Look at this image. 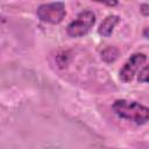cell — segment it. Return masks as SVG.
I'll list each match as a JSON object with an SVG mask.
<instances>
[{"label":"cell","mask_w":149,"mask_h":149,"mask_svg":"<svg viewBox=\"0 0 149 149\" xmlns=\"http://www.w3.org/2000/svg\"><path fill=\"white\" fill-rule=\"evenodd\" d=\"M36 14L41 21L51 24H57L63 21L66 12L63 2H51L38 6Z\"/></svg>","instance_id":"obj_2"},{"label":"cell","mask_w":149,"mask_h":149,"mask_svg":"<svg viewBox=\"0 0 149 149\" xmlns=\"http://www.w3.org/2000/svg\"><path fill=\"white\" fill-rule=\"evenodd\" d=\"M143 35H144V37H146V38H148V28H147V27L144 28V31H143Z\"/></svg>","instance_id":"obj_10"},{"label":"cell","mask_w":149,"mask_h":149,"mask_svg":"<svg viewBox=\"0 0 149 149\" xmlns=\"http://www.w3.org/2000/svg\"><path fill=\"white\" fill-rule=\"evenodd\" d=\"M140 12L142 13V15L148 16L149 15V6L147 3H142L141 7H140Z\"/></svg>","instance_id":"obj_9"},{"label":"cell","mask_w":149,"mask_h":149,"mask_svg":"<svg viewBox=\"0 0 149 149\" xmlns=\"http://www.w3.org/2000/svg\"><path fill=\"white\" fill-rule=\"evenodd\" d=\"M137 80H139L140 83H147V81H148V66H147V65H144V66L140 70Z\"/></svg>","instance_id":"obj_7"},{"label":"cell","mask_w":149,"mask_h":149,"mask_svg":"<svg viewBox=\"0 0 149 149\" xmlns=\"http://www.w3.org/2000/svg\"><path fill=\"white\" fill-rule=\"evenodd\" d=\"M114 113L123 119L135 122L136 125H144L149 119V109L136 101L116 100L112 106Z\"/></svg>","instance_id":"obj_1"},{"label":"cell","mask_w":149,"mask_h":149,"mask_svg":"<svg viewBox=\"0 0 149 149\" xmlns=\"http://www.w3.org/2000/svg\"><path fill=\"white\" fill-rule=\"evenodd\" d=\"M147 56L144 54H135L133 55L120 70V79L125 83H128L133 79L135 72L146 63Z\"/></svg>","instance_id":"obj_4"},{"label":"cell","mask_w":149,"mask_h":149,"mask_svg":"<svg viewBox=\"0 0 149 149\" xmlns=\"http://www.w3.org/2000/svg\"><path fill=\"white\" fill-rule=\"evenodd\" d=\"M101 56H102V59H104L105 62L112 63V62H114V61L118 58L119 51H118V49L114 48V47H108L107 49H105V50L102 51Z\"/></svg>","instance_id":"obj_6"},{"label":"cell","mask_w":149,"mask_h":149,"mask_svg":"<svg viewBox=\"0 0 149 149\" xmlns=\"http://www.w3.org/2000/svg\"><path fill=\"white\" fill-rule=\"evenodd\" d=\"M119 21H120V17H119L118 15H108V16L101 22V24L99 26L98 33H99L101 36H104V37L111 36V34L113 33L115 26L119 23Z\"/></svg>","instance_id":"obj_5"},{"label":"cell","mask_w":149,"mask_h":149,"mask_svg":"<svg viewBox=\"0 0 149 149\" xmlns=\"http://www.w3.org/2000/svg\"><path fill=\"white\" fill-rule=\"evenodd\" d=\"M95 22V15L91 10H84L78 14L77 19L69 23L66 31L71 37H80L87 34Z\"/></svg>","instance_id":"obj_3"},{"label":"cell","mask_w":149,"mask_h":149,"mask_svg":"<svg viewBox=\"0 0 149 149\" xmlns=\"http://www.w3.org/2000/svg\"><path fill=\"white\" fill-rule=\"evenodd\" d=\"M3 22H5V19H3V17H1V16H0V27H1V26H2V23H3Z\"/></svg>","instance_id":"obj_11"},{"label":"cell","mask_w":149,"mask_h":149,"mask_svg":"<svg viewBox=\"0 0 149 149\" xmlns=\"http://www.w3.org/2000/svg\"><path fill=\"white\" fill-rule=\"evenodd\" d=\"M95 2H100V3H104V5H107V6H116L118 5V0H93Z\"/></svg>","instance_id":"obj_8"}]
</instances>
